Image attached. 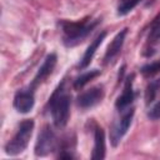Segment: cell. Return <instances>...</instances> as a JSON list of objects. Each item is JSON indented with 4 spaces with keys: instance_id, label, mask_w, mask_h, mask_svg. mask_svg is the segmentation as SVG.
I'll return each mask as SVG.
<instances>
[{
    "instance_id": "cell-1",
    "label": "cell",
    "mask_w": 160,
    "mask_h": 160,
    "mask_svg": "<svg viewBox=\"0 0 160 160\" xmlns=\"http://www.w3.org/2000/svg\"><path fill=\"white\" fill-rule=\"evenodd\" d=\"M70 101L71 95L66 88V81L64 80L59 84L49 99V109L55 126L64 128L68 124L70 116Z\"/></svg>"
},
{
    "instance_id": "cell-2",
    "label": "cell",
    "mask_w": 160,
    "mask_h": 160,
    "mask_svg": "<svg viewBox=\"0 0 160 160\" xmlns=\"http://www.w3.org/2000/svg\"><path fill=\"white\" fill-rule=\"evenodd\" d=\"M99 24L98 19L86 18L80 21H61L62 42L68 48H72L81 42Z\"/></svg>"
},
{
    "instance_id": "cell-3",
    "label": "cell",
    "mask_w": 160,
    "mask_h": 160,
    "mask_svg": "<svg viewBox=\"0 0 160 160\" xmlns=\"http://www.w3.org/2000/svg\"><path fill=\"white\" fill-rule=\"evenodd\" d=\"M34 120L26 119L22 120L15 132V135L11 138V140L5 145V151L9 155H18L21 154L29 144V140L32 135L34 130Z\"/></svg>"
},
{
    "instance_id": "cell-4",
    "label": "cell",
    "mask_w": 160,
    "mask_h": 160,
    "mask_svg": "<svg viewBox=\"0 0 160 160\" xmlns=\"http://www.w3.org/2000/svg\"><path fill=\"white\" fill-rule=\"evenodd\" d=\"M118 112H119V116L114 120L110 129V141L112 146H118V144L121 141V139L126 134L129 126L131 125L132 116H134V108L130 106L124 110H118Z\"/></svg>"
},
{
    "instance_id": "cell-5",
    "label": "cell",
    "mask_w": 160,
    "mask_h": 160,
    "mask_svg": "<svg viewBox=\"0 0 160 160\" xmlns=\"http://www.w3.org/2000/svg\"><path fill=\"white\" fill-rule=\"evenodd\" d=\"M59 146V139L55 131L50 126H44L40 131L36 144H35V155L45 156L52 151H55Z\"/></svg>"
},
{
    "instance_id": "cell-6",
    "label": "cell",
    "mask_w": 160,
    "mask_h": 160,
    "mask_svg": "<svg viewBox=\"0 0 160 160\" xmlns=\"http://www.w3.org/2000/svg\"><path fill=\"white\" fill-rule=\"evenodd\" d=\"M104 98V88L101 85L92 86L78 96V106L81 109H89L99 104Z\"/></svg>"
},
{
    "instance_id": "cell-7",
    "label": "cell",
    "mask_w": 160,
    "mask_h": 160,
    "mask_svg": "<svg viewBox=\"0 0 160 160\" xmlns=\"http://www.w3.org/2000/svg\"><path fill=\"white\" fill-rule=\"evenodd\" d=\"M34 104H35L34 90L30 88L18 91L14 96V108L21 114L29 112L34 108Z\"/></svg>"
},
{
    "instance_id": "cell-8",
    "label": "cell",
    "mask_w": 160,
    "mask_h": 160,
    "mask_svg": "<svg viewBox=\"0 0 160 160\" xmlns=\"http://www.w3.org/2000/svg\"><path fill=\"white\" fill-rule=\"evenodd\" d=\"M56 60H58V58H56L55 54H49V55L45 58L44 62H42L41 66L39 68V70H38L35 78L32 79L31 85L29 86L30 89L34 90L38 85H40V84L52 72V70H54V68H55V65H56Z\"/></svg>"
},
{
    "instance_id": "cell-9",
    "label": "cell",
    "mask_w": 160,
    "mask_h": 160,
    "mask_svg": "<svg viewBox=\"0 0 160 160\" xmlns=\"http://www.w3.org/2000/svg\"><path fill=\"white\" fill-rule=\"evenodd\" d=\"M126 34H128V29H122L121 31H119L114 36L112 41L109 44V46L106 49V52L104 55V62L105 64H110L118 58V55L121 51V48H122V44H124Z\"/></svg>"
},
{
    "instance_id": "cell-10",
    "label": "cell",
    "mask_w": 160,
    "mask_h": 160,
    "mask_svg": "<svg viewBox=\"0 0 160 160\" xmlns=\"http://www.w3.org/2000/svg\"><path fill=\"white\" fill-rule=\"evenodd\" d=\"M132 79H134L132 75L126 79L125 85H124V90H122L121 95L116 99V102H115L116 110H124V109H128L131 106L134 98H135V94L132 90Z\"/></svg>"
},
{
    "instance_id": "cell-11",
    "label": "cell",
    "mask_w": 160,
    "mask_h": 160,
    "mask_svg": "<svg viewBox=\"0 0 160 160\" xmlns=\"http://www.w3.org/2000/svg\"><path fill=\"white\" fill-rule=\"evenodd\" d=\"M105 36H106V31H102V32H100V34L90 42V45H89L88 49L85 50V52H84V55H82V58H81V60H80V62H79V68H80V69H85V68H88V66L90 65V62H91V60H92V58H94V55H95L98 48L100 46V44H101L102 40L105 39Z\"/></svg>"
},
{
    "instance_id": "cell-12",
    "label": "cell",
    "mask_w": 160,
    "mask_h": 160,
    "mask_svg": "<svg viewBox=\"0 0 160 160\" xmlns=\"http://www.w3.org/2000/svg\"><path fill=\"white\" fill-rule=\"evenodd\" d=\"M105 134L100 126H96L94 130V148L91 152L92 160H100L105 158Z\"/></svg>"
},
{
    "instance_id": "cell-13",
    "label": "cell",
    "mask_w": 160,
    "mask_h": 160,
    "mask_svg": "<svg viewBox=\"0 0 160 160\" xmlns=\"http://www.w3.org/2000/svg\"><path fill=\"white\" fill-rule=\"evenodd\" d=\"M74 150H75V139L71 136H65L59 140V146L56 149L59 159H74Z\"/></svg>"
},
{
    "instance_id": "cell-14",
    "label": "cell",
    "mask_w": 160,
    "mask_h": 160,
    "mask_svg": "<svg viewBox=\"0 0 160 160\" xmlns=\"http://www.w3.org/2000/svg\"><path fill=\"white\" fill-rule=\"evenodd\" d=\"M100 75V70L98 69H94V70H89L86 72H82L80 76H78L75 80H74V84H72V88L75 90H80L82 89L88 82H90L92 79H95L96 76Z\"/></svg>"
},
{
    "instance_id": "cell-15",
    "label": "cell",
    "mask_w": 160,
    "mask_h": 160,
    "mask_svg": "<svg viewBox=\"0 0 160 160\" xmlns=\"http://www.w3.org/2000/svg\"><path fill=\"white\" fill-rule=\"evenodd\" d=\"M160 91V79H155L152 81H150L146 86V90H145V101L146 104H150L155 100V98L158 96Z\"/></svg>"
},
{
    "instance_id": "cell-16",
    "label": "cell",
    "mask_w": 160,
    "mask_h": 160,
    "mask_svg": "<svg viewBox=\"0 0 160 160\" xmlns=\"http://www.w3.org/2000/svg\"><path fill=\"white\" fill-rule=\"evenodd\" d=\"M141 1L142 0H119V2H118V15L124 16V15L129 14Z\"/></svg>"
},
{
    "instance_id": "cell-17",
    "label": "cell",
    "mask_w": 160,
    "mask_h": 160,
    "mask_svg": "<svg viewBox=\"0 0 160 160\" xmlns=\"http://www.w3.org/2000/svg\"><path fill=\"white\" fill-rule=\"evenodd\" d=\"M141 74L146 78H150V76H154L155 74L160 72V60L159 61H152L150 64H146L144 65L141 69H140Z\"/></svg>"
},
{
    "instance_id": "cell-18",
    "label": "cell",
    "mask_w": 160,
    "mask_h": 160,
    "mask_svg": "<svg viewBox=\"0 0 160 160\" xmlns=\"http://www.w3.org/2000/svg\"><path fill=\"white\" fill-rule=\"evenodd\" d=\"M160 40V15L159 18L152 22L150 34H149V41L150 42H156Z\"/></svg>"
},
{
    "instance_id": "cell-19",
    "label": "cell",
    "mask_w": 160,
    "mask_h": 160,
    "mask_svg": "<svg viewBox=\"0 0 160 160\" xmlns=\"http://www.w3.org/2000/svg\"><path fill=\"white\" fill-rule=\"evenodd\" d=\"M148 116L151 120H160V101H158L148 112Z\"/></svg>"
}]
</instances>
